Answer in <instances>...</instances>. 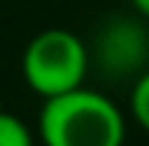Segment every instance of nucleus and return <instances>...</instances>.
Segmentation results:
<instances>
[{"label":"nucleus","instance_id":"1","mask_svg":"<svg viewBox=\"0 0 149 146\" xmlns=\"http://www.w3.org/2000/svg\"><path fill=\"white\" fill-rule=\"evenodd\" d=\"M37 128L43 146H122L128 134L116 101L88 85L46 97Z\"/></svg>","mask_w":149,"mask_h":146},{"label":"nucleus","instance_id":"5","mask_svg":"<svg viewBox=\"0 0 149 146\" xmlns=\"http://www.w3.org/2000/svg\"><path fill=\"white\" fill-rule=\"evenodd\" d=\"M131 116L149 134V70H143L131 85Z\"/></svg>","mask_w":149,"mask_h":146},{"label":"nucleus","instance_id":"6","mask_svg":"<svg viewBox=\"0 0 149 146\" xmlns=\"http://www.w3.org/2000/svg\"><path fill=\"white\" fill-rule=\"evenodd\" d=\"M131 6H134V9H137V15L149 18V0H131Z\"/></svg>","mask_w":149,"mask_h":146},{"label":"nucleus","instance_id":"4","mask_svg":"<svg viewBox=\"0 0 149 146\" xmlns=\"http://www.w3.org/2000/svg\"><path fill=\"white\" fill-rule=\"evenodd\" d=\"M0 146H33L31 128L6 110H0Z\"/></svg>","mask_w":149,"mask_h":146},{"label":"nucleus","instance_id":"3","mask_svg":"<svg viewBox=\"0 0 149 146\" xmlns=\"http://www.w3.org/2000/svg\"><path fill=\"white\" fill-rule=\"evenodd\" d=\"M149 64V28L134 18H110L91 43V67L104 79H137Z\"/></svg>","mask_w":149,"mask_h":146},{"label":"nucleus","instance_id":"2","mask_svg":"<svg viewBox=\"0 0 149 146\" xmlns=\"http://www.w3.org/2000/svg\"><path fill=\"white\" fill-rule=\"evenodd\" d=\"M91 70V49L82 37L64 28H46L24 46L22 76L40 97H58L85 85Z\"/></svg>","mask_w":149,"mask_h":146}]
</instances>
